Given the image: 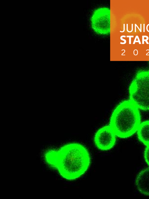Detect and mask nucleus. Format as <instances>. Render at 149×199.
I'll use <instances>...</instances> for the list:
<instances>
[{
  "label": "nucleus",
  "instance_id": "8",
  "mask_svg": "<svg viewBox=\"0 0 149 199\" xmlns=\"http://www.w3.org/2000/svg\"><path fill=\"white\" fill-rule=\"evenodd\" d=\"M147 30L148 31H149V25L147 26Z\"/></svg>",
  "mask_w": 149,
  "mask_h": 199
},
{
  "label": "nucleus",
  "instance_id": "7",
  "mask_svg": "<svg viewBox=\"0 0 149 199\" xmlns=\"http://www.w3.org/2000/svg\"><path fill=\"white\" fill-rule=\"evenodd\" d=\"M144 156L146 162L149 166V146H146L144 151Z\"/></svg>",
  "mask_w": 149,
  "mask_h": 199
},
{
  "label": "nucleus",
  "instance_id": "4",
  "mask_svg": "<svg viewBox=\"0 0 149 199\" xmlns=\"http://www.w3.org/2000/svg\"><path fill=\"white\" fill-rule=\"evenodd\" d=\"M117 136L109 125H104L95 132L93 141L99 150L106 151L112 149L115 145Z\"/></svg>",
  "mask_w": 149,
  "mask_h": 199
},
{
  "label": "nucleus",
  "instance_id": "1",
  "mask_svg": "<svg viewBox=\"0 0 149 199\" xmlns=\"http://www.w3.org/2000/svg\"><path fill=\"white\" fill-rule=\"evenodd\" d=\"M44 157L49 166L69 181L76 180L83 175L91 161L88 149L77 142L68 143L57 149H48L45 152Z\"/></svg>",
  "mask_w": 149,
  "mask_h": 199
},
{
  "label": "nucleus",
  "instance_id": "6",
  "mask_svg": "<svg viewBox=\"0 0 149 199\" xmlns=\"http://www.w3.org/2000/svg\"><path fill=\"white\" fill-rule=\"evenodd\" d=\"M136 133L139 141L146 146H149V120L141 123Z\"/></svg>",
  "mask_w": 149,
  "mask_h": 199
},
{
  "label": "nucleus",
  "instance_id": "9",
  "mask_svg": "<svg viewBox=\"0 0 149 199\" xmlns=\"http://www.w3.org/2000/svg\"><path fill=\"white\" fill-rule=\"evenodd\" d=\"M147 39V38L146 37H144V40H146Z\"/></svg>",
  "mask_w": 149,
  "mask_h": 199
},
{
  "label": "nucleus",
  "instance_id": "2",
  "mask_svg": "<svg viewBox=\"0 0 149 199\" xmlns=\"http://www.w3.org/2000/svg\"><path fill=\"white\" fill-rule=\"evenodd\" d=\"M141 123L140 110L128 99L122 101L115 107L108 125L117 137L124 139L136 132Z\"/></svg>",
  "mask_w": 149,
  "mask_h": 199
},
{
  "label": "nucleus",
  "instance_id": "5",
  "mask_svg": "<svg viewBox=\"0 0 149 199\" xmlns=\"http://www.w3.org/2000/svg\"><path fill=\"white\" fill-rule=\"evenodd\" d=\"M135 184L141 193L149 195V167L141 171L137 175Z\"/></svg>",
  "mask_w": 149,
  "mask_h": 199
},
{
  "label": "nucleus",
  "instance_id": "3",
  "mask_svg": "<svg viewBox=\"0 0 149 199\" xmlns=\"http://www.w3.org/2000/svg\"><path fill=\"white\" fill-rule=\"evenodd\" d=\"M129 100L139 110L149 111V70L135 74L128 89Z\"/></svg>",
  "mask_w": 149,
  "mask_h": 199
}]
</instances>
